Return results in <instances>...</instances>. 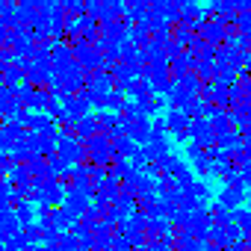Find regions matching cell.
<instances>
[{
	"instance_id": "obj_1",
	"label": "cell",
	"mask_w": 251,
	"mask_h": 251,
	"mask_svg": "<svg viewBox=\"0 0 251 251\" xmlns=\"http://www.w3.org/2000/svg\"><path fill=\"white\" fill-rule=\"evenodd\" d=\"M56 154H62V157L68 160V166H86V163H89V148H86V142L77 139V133H68V130H62V136H59V151H56Z\"/></svg>"
},
{
	"instance_id": "obj_2",
	"label": "cell",
	"mask_w": 251,
	"mask_h": 251,
	"mask_svg": "<svg viewBox=\"0 0 251 251\" xmlns=\"http://www.w3.org/2000/svg\"><path fill=\"white\" fill-rule=\"evenodd\" d=\"M71 45H74V59L86 68V74L100 71V59H103V53L98 50V45H89V42H71Z\"/></svg>"
},
{
	"instance_id": "obj_3",
	"label": "cell",
	"mask_w": 251,
	"mask_h": 251,
	"mask_svg": "<svg viewBox=\"0 0 251 251\" xmlns=\"http://www.w3.org/2000/svg\"><path fill=\"white\" fill-rule=\"evenodd\" d=\"M92 198H95L92 192H80V189H68V195H65V204H62V207H65V210H68V213L74 216V222H80V219L86 216V210L92 207Z\"/></svg>"
},
{
	"instance_id": "obj_4",
	"label": "cell",
	"mask_w": 251,
	"mask_h": 251,
	"mask_svg": "<svg viewBox=\"0 0 251 251\" xmlns=\"http://www.w3.org/2000/svg\"><path fill=\"white\" fill-rule=\"evenodd\" d=\"M189 133H192V142H198L204 151L207 148H213L216 145V130H213V124H210V118H195L192 124H189Z\"/></svg>"
},
{
	"instance_id": "obj_5",
	"label": "cell",
	"mask_w": 251,
	"mask_h": 251,
	"mask_svg": "<svg viewBox=\"0 0 251 251\" xmlns=\"http://www.w3.org/2000/svg\"><path fill=\"white\" fill-rule=\"evenodd\" d=\"M225 27H227V18H204L201 21V27H198V33L210 42V45H216V48H222L225 45Z\"/></svg>"
},
{
	"instance_id": "obj_6",
	"label": "cell",
	"mask_w": 251,
	"mask_h": 251,
	"mask_svg": "<svg viewBox=\"0 0 251 251\" xmlns=\"http://www.w3.org/2000/svg\"><path fill=\"white\" fill-rule=\"evenodd\" d=\"M50 80H53V62H42V59L27 62V83L30 86H50Z\"/></svg>"
},
{
	"instance_id": "obj_7",
	"label": "cell",
	"mask_w": 251,
	"mask_h": 251,
	"mask_svg": "<svg viewBox=\"0 0 251 251\" xmlns=\"http://www.w3.org/2000/svg\"><path fill=\"white\" fill-rule=\"evenodd\" d=\"M121 127H124V133H127L136 145H148V139H151V133H154L151 118H145V121H124V118H121Z\"/></svg>"
},
{
	"instance_id": "obj_8",
	"label": "cell",
	"mask_w": 251,
	"mask_h": 251,
	"mask_svg": "<svg viewBox=\"0 0 251 251\" xmlns=\"http://www.w3.org/2000/svg\"><path fill=\"white\" fill-rule=\"evenodd\" d=\"M21 109V100H18V86H3L0 83V112L9 121L15 112Z\"/></svg>"
},
{
	"instance_id": "obj_9",
	"label": "cell",
	"mask_w": 251,
	"mask_h": 251,
	"mask_svg": "<svg viewBox=\"0 0 251 251\" xmlns=\"http://www.w3.org/2000/svg\"><path fill=\"white\" fill-rule=\"evenodd\" d=\"M21 219H18V213H15V207H9V210H0V233H3V239H12L15 233H21Z\"/></svg>"
},
{
	"instance_id": "obj_10",
	"label": "cell",
	"mask_w": 251,
	"mask_h": 251,
	"mask_svg": "<svg viewBox=\"0 0 251 251\" xmlns=\"http://www.w3.org/2000/svg\"><path fill=\"white\" fill-rule=\"evenodd\" d=\"M27 127H30L33 133H42V136H50V133L59 130V127H56V118H50L48 112H33Z\"/></svg>"
},
{
	"instance_id": "obj_11",
	"label": "cell",
	"mask_w": 251,
	"mask_h": 251,
	"mask_svg": "<svg viewBox=\"0 0 251 251\" xmlns=\"http://www.w3.org/2000/svg\"><path fill=\"white\" fill-rule=\"evenodd\" d=\"M245 201V189H233V186H225V189H219V195H216V204H222V207H227V210H239V204Z\"/></svg>"
},
{
	"instance_id": "obj_12",
	"label": "cell",
	"mask_w": 251,
	"mask_h": 251,
	"mask_svg": "<svg viewBox=\"0 0 251 251\" xmlns=\"http://www.w3.org/2000/svg\"><path fill=\"white\" fill-rule=\"evenodd\" d=\"M166 124H169V130H172V133H183V130H189L192 118H189L183 109H177V106H169V112H166Z\"/></svg>"
},
{
	"instance_id": "obj_13",
	"label": "cell",
	"mask_w": 251,
	"mask_h": 251,
	"mask_svg": "<svg viewBox=\"0 0 251 251\" xmlns=\"http://www.w3.org/2000/svg\"><path fill=\"white\" fill-rule=\"evenodd\" d=\"M175 251H207V242L189 236L186 230H177L175 233Z\"/></svg>"
},
{
	"instance_id": "obj_14",
	"label": "cell",
	"mask_w": 251,
	"mask_h": 251,
	"mask_svg": "<svg viewBox=\"0 0 251 251\" xmlns=\"http://www.w3.org/2000/svg\"><path fill=\"white\" fill-rule=\"evenodd\" d=\"M136 142L127 136V133H124V136H118L115 142H112V154H115V160H130L133 154H136Z\"/></svg>"
},
{
	"instance_id": "obj_15",
	"label": "cell",
	"mask_w": 251,
	"mask_h": 251,
	"mask_svg": "<svg viewBox=\"0 0 251 251\" xmlns=\"http://www.w3.org/2000/svg\"><path fill=\"white\" fill-rule=\"evenodd\" d=\"M216 145H219L222 151H227V154L233 157V154H236V151L242 148V133H239V130H227V133H222V136L216 139Z\"/></svg>"
},
{
	"instance_id": "obj_16",
	"label": "cell",
	"mask_w": 251,
	"mask_h": 251,
	"mask_svg": "<svg viewBox=\"0 0 251 251\" xmlns=\"http://www.w3.org/2000/svg\"><path fill=\"white\" fill-rule=\"evenodd\" d=\"M145 148V154H148V163H163L166 157H172V151H169V139H163V142H148V145H142Z\"/></svg>"
},
{
	"instance_id": "obj_17",
	"label": "cell",
	"mask_w": 251,
	"mask_h": 251,
	"mask_svg": "<svg viewBox=\"0 0 251 251\" xmlns=\"http://www.w3.org/2000/svg\"><path fill=\"white\" fill-rule=\"evenodd\" d=\"M98 133H100V127H98V118H95V112H92V115H86V118L77 124V139H83V142L95 139Z\"/></svg>"
},
{
	"instance_id": "obj_18",
	"label": "cell",
	"mask_w": 251,
	"mask_h": 251,
	"mask_svg": "<svg viewBox=\"0 0 251 251\" xmlns=\"http://www.w3.org/2000/svg\"><path fill=\"white\" fill-rule=\"evenodd\" d=\"M50 98H53V92H50L48 86H36L33 95H30V100H27V106H33V109H45V112H48Z\"/></svg>"
},
{
	"instance_id": "obj_19",
	"label": "cell",
	"mask_w": 251,
	"mask_h": 251,
	"mask_svg": "<svg viewBox=\"0 0 251 251\" xmlns=\"http://www.w3.org/2000/svg\"><path fill=\"white\" fill-rule=\"evenodd\" d=\"M186 169H189V166H183V160H180L177 154H172V157H166V160L160 163V172H163L166 177H180Z\"/></svg>"
},
{
	"instance_id": "obj_20",
	"label": "cell",
	"mask_w": 251,
	"mask_h": 251,
	"mask_svg": "<svg viewBox=\"0 0 251 251\" xmlns=\"http://www.w3.org/2000/svg\"><path fill=\"white\" fill-rule=\"evenodd\" d=\"M210 213H213V222H216V225H222V227H227V225H233V222H236V213H233V210H227V207H222V204H213V207H210Z\"/></svg>"
},
{
	"instance_id": "obj_21",
	"label": "cell",
	"mask_w": 251,
	"mask_h": 251,
	"mask_svg": "<svg viewBox=\"0 0 251 251\" xmlns=\"http://www.w3.org/2000/svg\"><path fill=\"white\" fill-rule=\"evenodd\" d=\"M130 172H133V163L130 160H112V166H109V177H118L121 183L130 177Z\"/></svg>"
},
{
	"instance_id": "obj_22",
	"label": "cell",
	"mask_w": 251,
	"mask_h": 251,
	"mask_svg": "<svg viewBox=\"0 0 251 251\" xmlns=\"http://www.w3.org/2000/svg\"><path fill=\"white\" fill-rule=\"evenodd\" d=\"M166 98H169V103H172V106H177V109H180V106H183V103H186L192 95H189V92H186V89H183L177 80H175V86H172V92H169Z\"/></svg>"
},
{
	"instance_id": "obj_23",
	"label": "cell",
	"mask_w": 251,
	"mask_h": 251,
	"mask_svg": "<svg viewBox=\"0 0 251 251\" xmlns=\"http://www.w3.org/2000/svg\"><path fill=\"white\" fill-rule=\"evenodd\" d=\"M136 103H139V106H142V109H145L148 115H154V112H157V109L163 106V95H154V92H151V95H142V98H139Z\"/></svg>"
},
{
	"instance_id": "obj_24",
	"label": "cell",
	"mask_w": 251,
	"mask_h": 251,
	"mask_svg": "<svg viewBox=\"0 0 251 251\" xmlns=\"http://www.w3.org/2000/svg\"><path fill=\"white\" fill-rule=\"evenodd\" d=\"M15 213H18L21 225H30V222H36V207H33L30 201H21V204H15Z\"/></svg>"
},
{
	"instance_id": "obj_25",
	"label": "cell",
	"mask_w": 251,
	"mask_h": 251,
	"mask_svg": "<svg viewBox=\"0 0 251 251\" xmlns=\"http://www.w3.org/2000/svg\"><path fill=\"white\" fill-rule=\"evenodd\" d=\"M222 183H225V186H233V189H245V186H248L239 169H230V172H227V175L222 177Z\"/></svg>"
},
{
	"instance_id": "obj_26",
	"label": "cell",
	"mask_w": 251,
	"mask_h": 251,
	"mask_svg": "<svg viewBox=\"0 0 251 251\" xmlns=\"http://www.w3.org/2000/svg\"><path fill=\"white\" fill-rule=\"evenodd\" d=\"M21 233L30 239V245H39L45 230H42V225H39V222H30V225H24V227H21Z\"/></svg>"
},
{
	"instance_id": "obj_27",
	"label": "cell",
	"mask_w": 251,
	"mask_h": 251,
	"mask_svg": "<svg viewBox=\"0 0 251 251\" xmlns=\"http://www.w3.org/2000/svg\"><path fill=\"white\" fill-rule=\"evenodd\" d=\"M15 166H18L15 154H0V172H3V177H9L15 172Z\"/></svg>"
},
{
	"instance_id": "obj_28",
	"label": "cell",
	"mask_w": 251,
	"mask_h": 251,
	"mask_svg": "<svg viewBox=\"0 0 251 251\" xmlns=\"http://www.w3.org/2000/svg\"><path fill=\"white\" fill-rule=\"evenodd\" d=\"M65 9H68L71 18H83L86 15V3H83V0H65Z\"/></svg>"
},
{
	"instance_id": "obj_29",
	"label": "cell",
	"mask_w": 251,
	"mask_h": 251,
	"mask_svg": "<svg viewBox=\"0 0 251 251\" xmlns=\"http://www.w3.org/2000/svg\"><path fill=\"white\" fill-rule=\"evenodd\" d=\"M236 225L245 230V236H251V210H236Z\"/></svg>"
},
{
	"instance_id": "obj_30",
	"label": "cell",
	"mask_w": 251,
	"mask_h": 251,
	"mask_svg": "<svg viewBox=\"0 0 251 251\" xmlns=\"http://www.w3.org/2000/svg\"><path fill=\"white\" fill-rule=\"evenodd\" d=\"M189 192H192V195H195V198H198V201H201V204H204V201H207V198H210V186H207V183H204V180H195V186H192V189H189Z\"/></svg>"
},
{
	"instance_id": "obj_31",
	"label": "cell",
	"mask_w": 251,
	"mask_h": 251,
	"mask_svg": "<svg viewBox=\"0 0 251 251\" xmlns=\"http://www.w3.org/2000/svg\"><path fill=\"white\" fill-rule=\"evenodd\" d=\"M151 251H175V242H160V245H151Z\"/></svg>"
},
{
	"instance_id": "obj_32",
	"label": "cell",
	"mask_w": 251,
	"mask_h": 251,
	"mask_svg": "<svg viewBox=\"0 0 251 251\" xmlns=\"http://www.w3.org/2000/svg\"><path fill=\"white\" fill-rule=\"evenodd\" d=\"M227 251H248V248H245V245H230Z\"/></svg>"
},
{
	"instance_id": "obj_33",
	"label": "cell",
	"mask_w": 251,
	"mask_h": 251,
	"mask_svg": "<svg viewBox=\"0 0 251 251\" xmlns=\"http://www.w3.org/2000/svg\"><path fill=\"white\" fill-rule=\"evenodd\" d=\"M242 245H245V248L251 251V236H245V242H242Z\"/></svg>"
}]
</instances>
